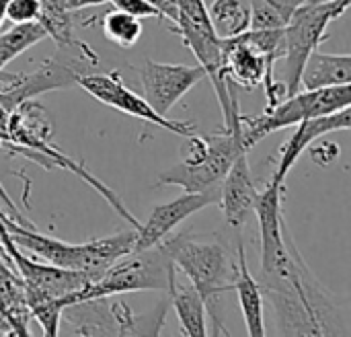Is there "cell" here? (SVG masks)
Returning <instances> with one entry per match:
<instances>
[{"instance_id":"6da1fadb","label":"cell","mask_w":351,"mask_h":337,"mask_svg":"<svg viewBox=\"0 0 351 337\" xmlns=\"http://www.w3.org/2000/svg\"><path fill=\"white\" fill-rule=\"evenodd\" d=\"M259 286L276 311L280 336H350V307L311 272L294 241L261 262Z\"/></svg>"},{"instance_id":"7a4b0ae2","label":"cell","mask_w":351,"mask_h":337,"mask_svg":"<svg viewBox=\"0 0 351 337\" xmlns=\"http://www.w3.org/2000/svg\"><path fill=\"white\" fill-rule=\"evenodd\" d=\"M0 222L8 231V237L19 249L31 251L37 259L47 262L58 268L66 270H76L93 276L95 280L117 259L134 251V241H136V231H123L115 233L103 239H93L88 243L72 245L60 239H53L49 235L37 233L33 226H25L12 218H8L0 210Z\"/></svg>"},{"instance_id":"3957f363","label":"cell","mask_w":351,"mask_h":337,"mask_svg":"<svg viewBox=\"0 0 351 337\" xmlns=\"http://www.w3.org/2000/svg\"><path fill=\"white\" fill-rule=\"evenodd\" d=\"M165 241H167L175 268H179L187 276L189 284L199 292L204 305L208 307L212 323H214L212 334L228 336L214 307V301L220 294L232 290V284H234L237 259L230 257L228 247L218 239L204 241V239H193L187 233L167 237Z\"/></svg>"},{"instance_id":"277c9868","label":"cell","mask_w":351,"mask_h":337,"mask_svg":"<svg viewBox=\"0 0 351 337\" xmlns=\"http://www.w3.org/2000/svg\"><path fill=\"white\" fill-rule=\"evenodd\" d=\"M173 33H177L183 41V45L197 58V64L204 68L206 78H210L218 103L222 107L224 117V130H237L241 128V111H239V99L232 84L224 76V51H222V37H218L208 6L204 0H179V14L175 25L171 27Z\"/></svg>"},{"instance_id":"5b68a950","label":"cell","mask_w":351,"mask_h":337,"mask_svg":"<svg viewBox=\"0 0 351 337\" xmlns=\"http://www.w3.org/2000/svg\"><path fill=\"white\" fill-rule=\"evenodd\" d=\"M177 274V268L171 259L167 241H160L158 245L130 251L121 259H117L113 266H109L97 280L82 286L80 290L68 294L62 299V307L101 299V297H113V294H132V292H148V290H165L169 288L171 278Z\"/></svg>"},{"instance_id":"8992f818","label":"cell","mask_w":351,"mask_h":337,"mask_svg":"<svg viewBox=\"0 0 351 337\" xmlns=\"http://www.w3.org/2000/svg\"><path fill=\"white\" fill-rule=\"evenodd\" d=\"M169 303L160 301L148 313L138 315L119 294L80 301L64 307L60 334L68 336H160Z\"/></svg>"},{"instance_id":"52a82bcc","label":"cell","mask_w":351,"mask_h":337,"mask_svg":"<svg viewBox=\"0 0 351 337\" xmlns=\"http://www.w3.org/2000/svg\"><path fill=\"white\" fill-rule=\"evenodd\" d=\"M351 105V82L337 84L327 89H300L288 97H284L278 105L267 107L259 117H245L243 124V138L249 148L259 144L265 136L280 132L284 128L296 126L302 119L335 113L343 107Z\"/></svg>"},{"instance_id":"ba28073f","label":"cell","mask_w":351,"mask_h":337,"mask_svg":"<svg viewBox=\"0 0 351 337\" xmlns=\"http://www.w3.org/2000/svg\"><path fill=\"white\" fill-rule=\"evenodd\" d=\"M350 0H323L306 2L294 10L284 25V84L286 97L300 91V76L308 56L319 49L327 27L346 14Z\"/></svg>"},{"instance_id":"9c48e42d","label":"cell","mask_w":351,"mask_h":337,"mask_svg":"<svg viewBox=\"0 0 351 337\" xmlns=\"http://www.w3.org/2000/svg\"><path fill=\"white\" fill-rule=\"evenodd\" d=\"M243 119V117H241ZM208 138V154L197 165L177 163L158 175V185H179L185 191H206L218 187L230 165L251 148L243 138V124L237 130H220Z\"/></svg>"},{"instance_id":"30bf717a","label":"cell","mask_w":351,"mask_h":337,"mask_svg":"<svg viewBox=\"0 0 351 337\" xmlns=\"http://www.w3.org/2000/svg\"><path fill=\"white\" fill-rule=\"evenodd\" d=\"M224 51V76L230 84L247 91L265 86L267 107L278 105L286 97V84L274 78L276 62L247 35V31L222 39Z\"/></svg>"},{"instance_id":"8fae6325","label":"cell","mask_w":351,"mask_h":337,"mask_svg":"<svg viewBox=\"0 0 351 337\" xmlns=\"http://www.w3.org/2000/svg\"><path fill=\"white\" fill-rule=\"evenodd\" d=\"M76 84L80 89H84L90 97H95L97 101H101L103 105L111 107V109H117L125 115H132V117H138L142 121H148V124H154L167 132H173L177 136H189L195 132V126L193 124H187V121H179V119H169L167 115H160L156 113L150 103L134 93L132 89L125 86L123 78L119 76L117 70H111V72H105V74H93V72H82L78 78H76Z\"/></svg>"},{"instance_id":"7c38bea8","label":"cell","mask_w":351,"mask_h":337,"mask_svg":"<svg viewBox=\"0 0 351 337\" xmlns=\"http://www.w3.org/2000/svg\"><path fill=\"white\" fill-rule=\"evenodd\" d=\"M204 78L206 72L199 64H160L154 60H146L140 70L144 99L160 115H167L177 105V101Z\"/></svg>"},{"instance_id":"4fadbf2b","label":"cell","mask_w":351,"mask_h":337,"mask_svg":"<svg viewBox=\"0 0 351 337\" xmlns=\"http://www.w3.org/2000/svg\"><path fill=\"white\" fill-rule=\"evenodd\" d=\"M0 249L4 251L6 259L14 266V270L19 272V276L23 278V282L27 286L37 288V290H41L53 299H60V301L95 280L93 276L84 274V272L58 268L47 262L31 259V257L23 255L10 237L0 239Z\"/></svg>"},{"instance_id":"5bb4252c","label":"cell","mask_w":351,"mask_h":337,"mask_svg":"<svg viewBox=\"0 0 351 337\" xmlns=\"http://www.w3.org/2000/svg\"><path fill=\"white\" fill-rule=\"evenodd\" d=\"M218 200H220V185L206 189V191H185L183 196L175 198L173 202L154 206L148 220L144 224H140V229L136 231L134 251L158 245L169 235H173V231L183 220H187L189 216L197 214L199 210H204L208 206L218 204Z\"/></svg>"},{"instance_id":"9a60e30c","label":"cell","mask_w":351,"mask_h":337,"mask_svg":"<svg viewBox=\"0 0 351 337\" xmlns=\"http://www.w3.org/2000/svg\"><path fill=\"white\" fill-rule=\"evenodd\" d=\"M86 72L84 66L78 64H62L56 60H45L35 72H27L21 76H8L0 91V107L10 113L25 101H33L37 95L66 89L76 84V78Z\"/></svg>"},{"instance_id":"2e32d148","label":"cell","mask_w":351,"mask_h":337,"mask_svg":"<svg viewBox=\"0 0 351 337\" xmlns=\"http://www.w3.org/2000/svg\"><path fill=\"white\" fill-rule=\"evenodd\" d=\"M257 187L251 173L249 156L243 152L228 169L220 183V208L224 214V220L230 229L241 231L251 216L255 214V202H257Z\"/></svg>"},{"instance_id":"e0dca14e","label":"cell","mask_w":351,"mask_h":337,"mask_svg":"<svg viewBox=\"0 0 351 337\" xmlns=\"http://www.w3.org/2000/svg\"><path fill=\"white\" fill-rule=\"evenodd\" d=\"M351 128V105L343 107L335 113H327V115H319V117H311V119H302L300 124H296V132L292 134V138L280 148V165L278 171L274 173L271 179L286 183V177L290 173V169L296 165V161L300 159V154L304 150H308V146L313 142H317L319 138L337 132V130H350Z\"/></svg>"},{"instance_id":"ac0fdd59","label":"cell","mask_w":351,"mask_h":337,"mask_svg":"<svg viewBox=\"0 0 351 337\" xmlns=\"http://www.w3.org/2000/svg\"><path fill=\"white\" fill-rule=\"evenodd\" d=\"M232 288L239 294L241 311L247 325V336L263 337L267 334L265 317H263V290L259 286V280H255L253 274L249 272L247 251L241 239L237 245V274H234Z\"/></svg>"},{"instance_id":"d6986e66","label":"cell","mask_w":351,"mask_h":337,"mask_svg":"<svg viewBox=\"0 0 351 337\" xmlns=\"http://www.w3.org/2000/svg\"><path fill=\"white\" fill-rule=\"evenodd\" d=\"M351 82L350 54H323L315 49L300 76V89H327Z\"/></svg>"},{"instance_id":"ffe728a7","label":"cell","mask_w":351,"mask_h":337,"mask_svg":"<svg viewBox=\"0 0 351 337\" xmlns=\"http://www.w3.org/2000/svg\"><path fill=\"white\" fill-rule=\"evenodd\" d=\"M169 299H171V305L179 317V323H181V332L189 337H204L208 334V327H206V305L199 297V292L187 284L183 288L177 286V274L171 278L169 282Z\"/></svg>"},{"instance_id":"44dd1931","label":"cell","mask_w":351,"mask_h":337,"mask_svg":"<svg viewBox=\"0 0 351 337\" xmlns=\"http://www.w3.org/2000/svg\"><path fill=\"white\" fill-rule=\"evenodd\" d=\"M253 0H214L208 6L210 21L218 37H234L251 27Z\"/></svg>"},{"instance_id":"7402d4cb","label":"cell","mask_w":351,"mask_h":337,"mask_svg":"<svg viewBox=\"0 0 351 337\" xmlns=\"http://www.w3.org/2000/svg\"><path fill=\"white\" fill-rule=\"evenodd\" d=\"M43 39H47V31L39 21L14 23V27L0 33V72L16 56H21L23 51H27L29 47Z\"/></svg>"},{"instance_id":"603a6c76","label":"cell","mask_w":351,"mask_h":337,"mask_svg":"<svg viewBox=\"0 0 351 337\" xmlns=\"http://www.w3.org/2000/svg\"><path fill=\"white\" fill-rule=\"evenodd\" d=\"M25 299L27 307L31 311V319H37L43 336H58L60 334V317H62V303L60 299H53L37 288H31L25 284Z\"/></svg>"},{"instance_id":"cb8c5ba5","label":"cell","mask_w":351,"mask_h":337,"mask_svg":"<svg viewBox=\"0 0 351 337\" xmlns=\"http://www.w3.org/2000/svg\"><path fill=\"white\" fill-rule=\"evenodd\" d=\"M311 0H253L249 29H282L294 10Z\"/></svg>"},{"instance_id":"d4e9b609","label":"cell","mask_w":351,"mask_h":337,"mask_svg":"<svg viewBox=\"0 0 351 337\" xmlns=\"http://www.w3.org/2000/svg\"><path fill=\"white\" fill-rule=\"evenodd\" d=\"M103 33L109 41H113L119 47H134L138 39L142 37V23L140 19L123 12V10H109L103 19Z\"/></svg>"},{"instance_id":"484cf974","label":"cell","mask_w":351,"mask_h":337,"mask_svg":"<svg viewBox=\"0 0 351 337\" xmlns=\"http://www.w3.org/2000/svg\"><path fill=\"white\" fill-rule=\"evenodd\" d=\"M39 0H8L4 16L12 23H27L37 21L39 16Z\"/></svg>"},{"instance_id":"4316f807","label":"cell","mask_w":351,"mask_h":337,"mask_svg":"<svg viewBox=\"0 0 351 337\" xmlns=\"http://www.w3.org/2000/svg\"><path fill=\"white\" fill-rule=\"evenodd\" d=\"M111 4H113V8L123 10V12H128V14H132V16H136L140 21L142 19H152V16L160 19V12L148 0H111Z\"/></svg>"},{"instance_id":"83f0119b","label":"cell","mask_w":351,"mask_h":337,"mask_svg":"<svg viewBox=\"0 0 351 337\" xmlns=\"http://www.w3.org/2000/svg\"><path fill=\"white\" fill-rule=\"evenodd\" d=\"M308 148H311V159H313L319 167H331V165L339 159V152H341L339 144L327 142V140H323V142L317 140V144L313 142Z\"/></svg>"},{"instance_id":"f1b7e54d","label":"cell","mask_w":351,"mask_h":337,"mask_svg":"<svg viewBox=\"0 0 351 337\" xmlns=\"http://www.w3.org/2000/svg\"><path fill=\"white\" fill-rule=\"evenodd\" d=\"M148 2L160 12V19L171 21V23L177 21V14H179V0H148Z\"/></svg>"},{"instance_id":"f546056e","label":"cell","mask_w":351,"mask_h":337,"mask_svg":"<svg viewBox=\"0 0 351 337\" xmlns=\"http://www.w3.org/2000/svg\"><path fill=\"white\" fill-rule=\"evenodd\" d=\"M58 2L68 10H80V8H86V6L105 4V2H111V0H58Z\"/></svg>"}]
</instances>
